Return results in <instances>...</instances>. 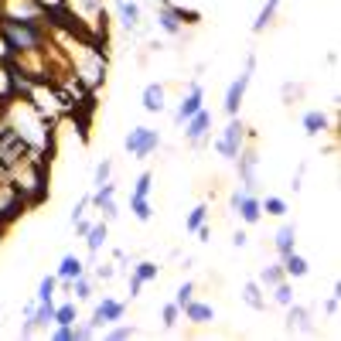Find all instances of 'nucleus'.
<instances>
[{
	"label": "nucleus",
	"instance_id": "nucleus-8",
	"mask_svg": "<svg viewBox=\"0 0 341 341\" xmlns=\"http://www.w3.org/2000/svg\"><path fill=\"white\" fill-rule=\"evenodd\" d=\"M150 277H157V266H154V263H140V270H137V280H133V287H130V290L137 293V290L144 287V280H150Z\"/></svg>",
	"mask_w": 341,
	"mask_h": 341
},
{
	"label": "nucleus",
	"instance_id": "nucleus-6",
	"mask_svg": "<svg viewBox=\"0 0 341 341\" xmlns=\"http://www.w3.org/2000/svg\"><path fill=\"white\" fill-rule=\"evenodd\" d=\"M236 208H243V218H246V222H256V218H259V205H256L252 198H239V195H236Z\"/></svg>",
	"mask_w": 341,
	"mask_h": 341
},
{
	"label": "nucleus",
	"instance_id": "nucleus-23",
	"mask_svg": "<svg viewBox=\"0 0 341 341\" xmlns=\"http://www.w3.org/2000/svg\"><path fill=\"white\" fill-rule=\"evenodd\" d=\"M147 191H150V174L140 178V185H137V198H147Z\"/></svg>",
	"mask_w": 341,
	"mask_h": 341
},
{
	"label": "nucleus",
	"instance_id": "nucleus-21",
	"mask_svg": "<svg viewBox=\"0 0 341 341\" xmlns=\"http://www.w3.org/2000/svg\"><path fill=\"white\" fill-rule=\"evenodd\" d=\"M160 24H164V31H178V17H174V14H164V17H160Z\"/></svg>",
	"mask_w": 341,
	"mask_h": 341
},
{
	"label": "nucleus",
	"instance_id": "nucleus-20",
	"mask_svg": "<svg viewBox=\"0 0 341 341\" xmlns=\"http://www.w3.org/2000/svg\"><path fill=\"white\" fill-rule=\"evenodd\" d=\"M106 178H109V160L99 164V171H96V185H106Z\"/></svg>",
	"mask_w": 341,
	"mask_h": 341
},
{
	"label": "nucleus",
	"instance_id": "nucleus-27",
	"mask_svg": "<svg viewBox=\"0 0 341 341\" xmlns=\"http://www.w3.org/2000/svg\"><path fill=\"white\" fill-rule=\"evenodd\" d=\"M55 338H62V341H68V338H75V331H72V328H68V324H62V328H58V331H55Z\"/></svg>",
	"mask_w": 341,
	"mask_h": 341
},
{
	"label": "nucleus",
	"instance_id": "nucleus-22",
	"mask_svg": "<svg viewBox=\"0 0 341 341\" xmlns=\"http://www.w3.org/2000/svg\"><path fill=\"white\" fill-rule=\"evenodd\" d=\"M55 317H58V324H72V317H75V307H62L58 314H55Z\"/></svg>",
	"mask_w": 341,
	"mask_h": 341
},
{
	"label": "nucleus",
	"instance_id": "nucleus-13",
	"mask_svg": "<svg viewBox=\"0 0 341 341\" xmlns=\"http://www.w3.org/2000/svg\"><path fill=\"white\" fill-rule=\"evenodd\" d=\"M82 273V263L75 259V256H65L62 259V277H79Z\"/></svg>",
	"mask_w": 341,
	"mask_h": 341
},
{
	"label": "nucleus",
	"instance_id": "nucleus-17",
	"mask_svg": "<svg viewBox=\"0 0 341 341\" xmlns=\"http://www.w3.org/2000/svg\"><path fill=\"white\" fill-rule=\"evenodd\" d=\"M102 239H106V225H99V229H93V236H89V249H99L102 246Z\"/></svg>",
	"mask_w": 341,
	"mask_h": 341
},
{
	"label": "nucleus",
	"instance_id": "nucleus-10",
	"mask_svg": "<svg viewBox=\"0 0 341 341\" xmlns=\"http://www.w3.org/2000/svg\"><path fill=\"white\" fill-rule=\"evenodd\" d=\"M277 246H280V252H283V256H287V252H293V225L280 229V236H277Z\"/></svg>",
	"mask_w": 341,
	"mask_h": 341
},
{
	"label": "nucleus",
	"instance_id": "nucleus-15",
	"mask_svg": "<svg viewBox=\"0 0 341 341\" xmlns=\"http://www.w3.org/2000/svg\"><path fill=\"white\" fill-rule=\"evenodd\" d=\"M304 126H307V133H321V130H324V116H321V113H307Z\"/></svg>",
	"mask_w": 341,
	"mask_h": 341
},
{
	"label": "nucleus",
	"instance_id": "nucleus-4",
	"mask_svg": "<svg viewBox=\"0 0 341 341\" xmlns=\"http://www.w3.org/2000/svg\"><path fill=\"white\" fill-rule=\"evenodd\" d=\"M198 109H201V89L195 86V89H191V96H188L185 102H181V109H178V120L185 123V120H191V116H195Z\"/></svg>",
	"mask_w": 341,
	"mask_h": 341
},
{
	"label": "nucleus",
	"instance_id": "nucleus-28",
	"mask_svg": "<svg viewBox=\"0 0 341 341\" xmlns=\"http://www.w3.org/2000/svg\"><path fill=\"white\" fill-rule=\"evenodd\" d=\"M178 321V307H167L164 310V324H174Z\"/></svg>",
	"mask_w": 341,
	"mask_h": 341
},
{
	"label": "nucleus",
	"instance_id": "nucleus-29",
	"mask_svg": "<svg viewBox=\"0 0 341 341\" xmlns=\"http://www.w3.org/2000/svg\"><path fill=\"white\" fill-rule=\"evenodd\" d=\"M277 300H280V304H290V290H287V287H280V290H277Z\"/></svg>",
	"mask_w": 341,
	"mask_h": 341
},
{
	"label": "nucleus",
	"instance_id": "nucleus-30",
	"mask_svg": "<svg viewBox=\"0 0 341 341\" xmlns=\"http://www.w3.org/2000/svg\"><path fill=\"white\" fill-rule=\"evenodd\" d=\"M75 290H79V297H89V283H86V280H79V287H75Z\"/></svg>",
	"mask_w": 341,
	"mask_h": 341
},
{
	"label": "nucleus",
	"instance_id": "nucleus-26",
	"mask_svg": "<svg viewBox=\"0 0 341 341\" xmlns=\"http://www.w3.org/2000/svg\"><path fill=\"white\" fill-rule=\"evenodd\" d=\"M188 300H191V283H185V287H181V290H178V304H181V307H185Z\"/></svg>",
	"mask_w": 341,
	"mask_h": 341
},
{
	"label": "nucleus",
	"instance_id": "nucleus-11",
	"mask_svg": "<svg viewBox=\"0 0 341 341\" xmlns=\"http://www.w3.org/2000/svg\"><path fill=\"white\" fill-rule=\"evenodd\" d=\"M287 270H290L293 277H304V273H307V263H304L300 256H293V252H287Z\"/></svg>",
	"mask_w": 341,
	"mask_h": 341
},
{
	"label": "nucleus",
	"instance_id": "nucleus-12",
	"mask_svg": "<svg viewBox=\"0 0 341 341\" xmlns=\"http://www.w3.org/2000/svg\"><path fill=\"white\" fill-rule=\"evenodd\" d=\"M185 307H188V317H191V321H208V317H212V307H201V304H191V300H188Z\"/></svg>",
	"mask_w": 341,
	"mask_h": 341
},
{
	"label": "nucleus",
	"instance_id": "nucleus-19",
	"mask_svg": "<svg viewBox=\"0 0 341 341\" xmlns=\"http://www.w3.org/2000/svg\"><path fill=\"white\" fill-rule=\"evenodd\" d=\"M246 300L252 307H263V297H259V290H256V283H249L246 287Z\"/></svg>",
	"mask_w": 341,
	"mask_h": 341
},
{
	"label": "nucleus",
	"instance_id": "nucleus-7",
	"mask_svg": "<svg viewBox=\"0 0 341 341\" xmlns=\"http://www.w3.org/2000/svg\"><path fill=\"white\" fill-rule=\"evenodd\" d=\"M205 126H208V113H201V109H198V113L191 116V126H188V137H191V140H198V137L205 133Z\"/></svg>",
	"mask_w": 341,
	"mask_h": 341
},
{
	"label": "nucleus",
	"instance_id": "nucleus-1",
	"mask_svg": "<svg viewBox=\"0 0 341 341\" xmlns=\"http://www.w3.org/2000/svg\"><path fill=\"white\" fill-rule=\"evenodd\" d=\"M157 144H160V140H157V133H154V130H144V126H140V130H133V133L126 137V150H130L133 157H147Z\"/></svg>",
	"mask_w": 341,
	"mask_h": 341
},
{
	"label": "nucleus",
	"instance_id": "nucleus-2",
	"mask_svg": "<svg viewBox=\"0 0 341 341\" xmlns=\"http://www.w3.org/2000/svg\"><path fill=\"white\" fill-rule=\"evenodd\" d=\"M246 86H249V72H246V75H239V79H236V82L229 86V96H225V109H229L232 116L239 113V102H243V93H246Z\"/></svg>",
	"mask_w": 341,
	"mask_h": 341
},
{
	"label": "nucleus",
	"instance_id": "nucleus-3",
	"mask_svg": "<svg viewBox=\"0 0 341 341\" xmlns=\"http://www.w3.org/2000/svg\"><path fill=\"white\" fill-rule=\"evenodd\" d=\"M239 137H243V126L232 120V123H229V130H225V140L218 144V150H222L225 157H236V144H239Z\"/></svg>",
	"mask_w": 341,
	"mask_h": 341
},
{
	"label": "nucleus",
	"instance_id": "nucleus-16",
	"mask_svg": "<svg viewBox=\"0 0 341 341\" xmlns=\"http://www.w3.org/2000/svg\"><path fill=\"white\" fill-rule=\"evenodd\" d=\"M51 293H55V280L45 277V280H41V293H38V297H41V304H45V300H51Z\"/></svg>",
	"mask_w": 341,
	"mask_h": 341
},
{
	"label": "nucleus",
	"instance_id": "nucleus-14",
	"mask_svg": "<svg viewBox=\"0 0 341 341\" xmlns=\"http://www.w3.org/2000/svg\"><path fill=\"white\" fill-rule=\"evenodd\" d=\"M120 14H123V24H126V28H137V17H140L137 3H123V7H120Z\"/></svg>",
	"mask_w": 341,
	"mask_h": 341
},
{
	"label": "nucleus",
	"instance_id": "nucleus-31",
	"mask_svg": "<svg viewBox=\"0 0 341 341\" xmlns=\"http://www.w3.org/2000/svg\"><path fill=\"white\" fill-rule=\"evenodd\" d=\"M130 335H133L130 328H116V331H113V338H130Z\"/></svg>",
	"mask_w": 341,
	"mask_h": 341
},
{
	"label": "nucleus",
	"instance_id": "nucleus-5",
	"mask_svg": "<svg viewBox=\"0 0 341 341\" xmlns=\"http://www.w3.org/2000/svg\"><path fill=\"white\" fill-rule=\"evenodd\" d=\"M144 109L147 113H160L164 109V89L160 86H147L144 89Z\"/></svg>",
	"mask_w": 341,
	"mask_h": 341
},
{
	"label": "nucleus",
	"instance_id": "nucleus-18",
	"mask_svg": "<svg viewBox=\"0 0 341 341\" xmlns=\"http://www.w3.org/2000/svg\"><path fill=\"white\" fill-rule=\"evenodd\" d=\"M133 212H137V218H150V205H147V198H137V201H133Z\"/></svg>",
	"mask_w": 341,
	"mask_h": 341
},
{
	"label": "nucleus",
	"instance_id": "nucleus-24",
	"mask_svg": "<svg viewBox=\"0 0 341 341\" xmlns=\"http://www.w3.org/2000/svg\"><path fill=\"white\" fill-rule=\"evenodd\" d=\"M201 218H205V208H195V215L188 218V229H198V225H201Z\"/></svg>",
	"mask_w": 341,
	"mask_h": 341
},
{
	"label": "nucleus",
	"instance_id": "nucleus-9",
	"mask_svg": "<svg viewBox=\"0 0 341 341\" xmlns=\"http://www.w3.org/2000/svg\"><path fill=\"white\" fill-rule=\"evenodd\" d=\"M277 7H280V0H270V3H266V7L259 10V17H256V24H252V31H263V28L270 24V17H273V10H277Z\"/></svg>",
	"mask_w": 341,
	"mask_h": 341
},
{
	"label": "nucleus",
	"instance_id": "nucleus-25",
	"mask_svg": "<svg viewBox=\"0 0 341 341\" xmlns=\"http://www.w3.org/2000/svg\"><path fill=\"white\" fill-rule=\"evenodd\" d=\"M266 208H270V215H283V201H280V198H270Z\"/></svg>",
	"mask_w": 341,
	"mask_h": 341
}]
</instances>
